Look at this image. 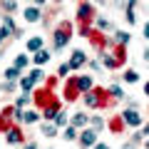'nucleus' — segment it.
Segmentation results:
<instances>
[{"label":"nucleus","mask_w":149,"mask_h":149,"mask_svg":"<svg viewBox=\"0 0 149 149\" xmlns=\"http://www.w3.org/2000/svg\"><path fill=\"white\" fill-rule=\"evenodd\" d=\"M144 95L149 97V82H147V85H144Z\"/></svg>","instance_id":"38"},{"label":"nucleus","mask_w":149,"mask_h":149,"mask_svg":"<svg viewBox=\"0 0 149 149\" xmlns=\"http://www.w3.org/2000/svg\"><path fill=\"white\" fill-rule=\"evenodd\" d=\"M3 8H5L8 13H13L15 10V0H3Z\"/></svg>","instance_id":"32"},{"label":"nucleus","mask_w":149,"mask_h":149,"mask_svg":"<svg viewBox=\"0 0 149 149\" xmlns=\"http://www.w3.org/2000/svg\"><path fill=\"white\" fill-rule=\"evenodd\" d=\"M144 62L149 65V50H147V52H144Z\"/></svg>","instance_id":"39"},{"label":"nucleus","mask_w":149,"mask_h":149,"mask_svg":"<svg viewBox=\"0 0 149 149\" xmlns=\"http://www.w3.org/2000/svg\"><path fill=\"white\" fill-rule=\"evenodd\" d=\"M27 62H30V60H27V55H17V57H15V67H17V70L27 67Z\"/></svg>","instance_id":"18"},{"label":"nucleus","mask_w":149,"mask_h":149,"mask_svg":"<svg viewBox=\"0 0 149 149\" xmlns=\"http://www.w3.org/2000/svg\"><path fill=\"white\" fill-rule=\"evenodd\" d=\"M8 35H10V30H8V27L5 25H3V27H0V42H3V40H5V37Z\"/></svg>","instance_id":"33"},{"label":"nucleus","mask_w":149,"mask_h":149,"mask_svg":"<svg viewBox=\"0 0 149 149\" xmlns=\"http://www.w3.org/2000/svg\"><path fill=\"white\" fill-rule=\"evenodd\" d=\"M5 139H8V144H20V142H25V137H22V132L17 127H10L5 132Z\"/></svg>","instance_id":"4"},{"label":"nucleus","mask_w":149,"mask_h":149,"mask_svg":"<svg viewBox=\"0 0 149 149\" xmlns=\"http://www.w3.org/2000/svg\"><path fill=\"white\" fill-rule=\"evenodd\" d=\"M3 25H5L10 32H17V30H15V22H13V17H10V15H5V17H3Z\"/></svg>","instance_id":"23"},{"label":"nucleus","mask_w":149,"mask_h":149,"mask_svg":"<svg viewBox=\"0 0 149 149\" xmlns=\"http://www.w3.org/2000/svg\"><path fill=\"white\" fill-rule=\"evenodd\" d=\"M85 52H82V50H74V52H72V60H70V67H82V65H85Z\"/></svg>","instance_id":"8"},{"label":"nucleus","mask_w":149,"mask_h":149,"mask_svg":"<svg viewBox=\"0 0 149 149\" xmlns=\"http://www.w3.org/2000/svg\"><path fill=\"white\" fill-rule=\"evenodd\" d=\"M70 37H72V27L65 22V25H60L57 30H55V37H52V42H55V50H62L65 45L70 42Z\"/></svg>","instance_id":"1"},{"label":"nucleus","mask_w":149,"mask_h":149,"mask_svg":"<svg viewBox=\"0 0 149 149\" xmlns=\"http://www.w3.org/2000/svg\"><path fill=\"white\" fill-rule=\"evenodd\" d=\"M122 119H124V124H129V127H139V124H142V117H139L137 109H127L122 114Z\"/></svg>","instance_id":"3"},{"label":"nucleus","mask_w":149,"mask_h":149,"mask_svg":"<svg viewBox=\"0 0 149 149\" xmlns=\"http://www.w3.org/2000/svg\"><path fill=\"white\" fill-rule=\"evenodd\" d=\"M22 15H25L27 22H37V20H40V10H37V8H25Z\"/></svg>","instance_id":"11"},{"label":"nucleus","mask_w":149,"mask_h":149,"mask_svg":"<svg viewBox=\"0 0 149 149\" xmlns=\"http://www.w3.org/2000/svg\"><path fill=\"white\" fill-rule=\"evenodd\" d=\"M95 25H97V30H109V22L102 20V17H100V20H95Z\"/></svg>","instance_id":"27"},{"label":"nucleus","mask_w":149,"mask_h":149,"mask_svg":"<svg viewBox=\"0 0 149 149\" xmlns=\"http://www.w3.org/2000/svg\"><path fill=\"white\" fill-rule=\"evenodd\" d=\"M124 80H127V82H137V80H139V74L134 72V70H127V72H124Z\"/></svg>","instance_id":"25"},{"label":"nucleus","mask_w":149,"mask_h":149,"mask_svg":"<svg viewBox=\"0 0 149 149\" xmlns=\"http://www.w3.org/2000/svg\"><path fill=\"white\" fill-rule=\"evenodd\" d=\"M55 132H57L55 124H42V134H45V137H55Z\"/></svg>","instance_id":"20"},{"label":"nucleus","mask_w":149,"mask_h":149,"mask_svg":"<svg viewBox=\"0 0 149 149\" xmlns=\"http://www.w3.org/2000/svg\"><path fill=\"white\" fill-rule=\"evenodd\" d=\"M37 119H40L37 112H25V114H22V122L25 124H32V122H37Z\"/></svg>","instance_id":"17"},{"label":"nucleus","mask_w":149,"mask_h":149,"mask_svg":"<svg viewBox=\"0 0 149 149\" xmlns=\"http://www.w3.org/2000/svg\"><path fill=\"white\" fill-rule=\"evenodd\" d=\"M117 3H122V0H117Z\"/></svg>","instance_id":"42"},{"label":"nucleus","mask_w":149,"mask_h":149,"mask_svg":"<svg viewBox=\"0 0 149 149\" xmlns=\"http://www.w3.org/2000/svg\"><path fill=\"white\" fill-rule=\"evenodd\" d=\"M27 77H30L32 82H37V80H40V77H42V72H40V67H37V70H32V72L27 74Z\"/></svg>","instance_id":"31"},{"label":"nucleus","mask_w":149,"mask_h":149,"mask_svg":"<svg viewBox=\"0 0 149 149\" xmlns=\"http://www.w3.org/2000/svg\"><path fill=\"white\" fill-rule=\"evenodd\" d=\"M57 114H60V104H57V102L45 104V109H42V117H45V119H55Z\"/></svg>","instance_id":"7"},{"label":"nucleus","mask_w":149,"mask_h":149,"mask_svg":"<svg viewBox=\"0 0 149 149\" xmlns=\"http://www.w3.org/2000/svg\"><path fill=\"white\" fill-rule=\"evenodd\" d=\"M77 17H80L82 22H85V20H90V17H92V5H90V3H82V5L77 8Z\"/></svg>","instance_id":"10"},{"label":"nucleus","mask_w":149,"mask_h":149,"mask_svg":"<svg viewBox=\"0 0 149 149\" xmlns=\"http://www.w3.org/2000/svg\"><path fill=\"white\" fill-rule=\"evenodd\" d=\"M17 77H20V70H17V67H8L5 70V80L8 82H15Z\"/></svg>","instance_id":"15"},{"label":"nucleus","mask_w":149,"mask_h":149,"mask_svg":"<svg viewBox=\"0 0 149 149\" xmlns=\"http://www.w3.org/2000/svg\"><path fill=\"white\" fill-rule=\"evenodd\" d=\"M27 50L30 52H40L42 50V37H30L27 40Z\"/></svg>","instance_id":"12"},{"label":"nucleus","mask_w":149,"mask_h":149,"mask_svg":"<svg viewBox=\"0 0 149 149\" xmlns=\"http://www.w3.org/2000/svg\"><path fill=\"white\" fill-rule=\"evenodd\" d=\"M32 85H35V82H32L30 77H22V80H20V87H22L25 92H30V90H32Z\"/></svg>","instance_id":"24"},{"label":"nucleus","mask_w":149,"mask_h":149,"mask_svg":"<svg viewBox=\"0 0 149 149\" xmlns=\"http://www.w3.org/2000/svg\"><path fill=\"white\" fill-rule=\"evenodd\" d=\"M42 3H45V0H35V5H42Z\"/></svg>","instance_id":"41"},{"label":"nucleus","mask_w":149,"mask_h":149,"mask_svg":"<svg viewBox=\"0 0 149 149\" xmlns=\"http://www.w3.org/2000/svg\"><path fill=\"white\" fill-rule=\"evenodd\" d=\"M27 102H30V97H27V95H22V97H17V104H15V107H17V109H22V107H25Z\"/></svg>","instance_id":"28"},{"label":"nucleus","mask_w":149,"mask_h":149,"mask_svg":"<svg viewBox=\"0 0 149 149\" xmlns=\"http://www.w3.org/2000/svg\"><path fill=\"white\" fill-rule=\"evenodd\" d=\"M87 122H90V119H87V114H82V112L72 117V127H85Z\"/></svg>","instance_id":"14"},{"label":"nucleus","mask_w":149,"mask_h":149,"mask_svg":"<svg viewBox=\"0 0 149 149\" xmlns=\"http://www.w3.org/2000/svg\"><path fill=\"white\" fill-rule=\"evenodd\" d=\"M134 3H137V0H129V3H127V22H129V25L137 20V17H134Z\"/></svg>","instance_id":"16"},{"label":"nucleus","mask_w":149,"mask_h":149,"mask_svg":"<svg viewBox=\"0 0 149 149\" xmlns=\"http://www.w3.org/2000/svg\"><path fill=\"white\" fill-rule=\"evenodd\" d=\"M95 149H109L107 144H95Z\"/></svg>","instance_id":"36"},{"label":"nucleus","mask_w":149,"mask_h":149,"mask_svg":"<svg viewBox=\"0 0 149 149\" xmlns=\"http://www.w3.org/2000/svg\"><path fill=\"white\" fill-rule=\"evenodd\" d=\"M144 37H149V22L144 25Z\"/></svg>","instance_id":"35"},{"label":"nucleus","mask_w":149,"mask_h":149,"mask_svg":"<svg viewBox=\"0 0 149 149\" xmlns=\"http://www.w3.org/2000/svg\"><path fill=\"white\" fill-rule=\"evenodd\" d=\"M25 149H37V144H35V142H30V144H25Z\"/></svg>","instance_id":"34"},{"label":"nucleus","mask_w":149,"mask_h":149,"mask_svg":"<svg viewBox=\"0 0 149 149\" xmlns=\"http://www.w3.org/2000/svg\"><path fill=\"white\" fill-rule=\"evenodd\" d=\"M85 104L87 107H104L107 104L104 90H90V92H85Z\"/></svg>","instance_id":"2"},{"label":"nucleus","mask_w":149,"mask_h":149,"mask_svg":"<svg viewBox=\"0 0 149 149\" xmlns=\"http://www.w3.org/2000/svg\"><path fill=\"white\" fill-rule=\"evenodd\" d=\"M142 134H144V137H147V134H149V124H147V127H144V132H142Z\"/></svg>","instance_id":"40"},{"label":"nucleus","mask_w":149,"mask_h":149,"mask_svg":"<svg viewBox=\"0 0 149 149\" xmlns=\"http://www.w3.org/2000/svg\"><path fill=\"white\" fill-rule=\"evenodd\" d=\"M70 70H72V67H70V62H62V65H60V70H57V74H60V77H65V74H70Z\"/></svg>","instance_id":"26"},{"label":"nucleus","mask_w":149,"mask_h":149,"mask_svg":"<svg viewBox=\"0 0 149 149\" xmlns=\"http://www.w3.org/2000/svg\"><path fill=\"white\" fill-rule=\"evenodd\" d=\"M74 137H77V129H74V127H67V129H65V139H74Z\"/></svg>","instance_id":"30"},{"label":"nucleus","mask_w":149,"mask_h":149,"mask_svg":"<svg viewBox=\"0 0 149 149\" xmlns=\"http://www.w3.org/2000/svg\"><path fill=\"white\" fill-rule=\"evenodd\" d=\"M92 127H95V132H97V129H102V127H104V119H102V117H95V119H92Z\"/></svg>","instance_id":"29"},{"label":"nucleus","mask_w":149,"mask_h":149,"mask_svg":"<svg viewBox=\"0 0 149 149\" xmlns=\"http://www.w3.org/2000/svg\"><path fill=\"white\" fill-rule=\"evenodd\" d=\"M114 42H117V45H127V42H129V32H117Z\"/></svg>","instance_id":"19"},{"label":"nucleus","mask_w":149,"mask_h":149,"mask_svg":"<svg viewBox=\"0 0 149 149\" xmlns=\"http://www.w3.org/2000/svg\"><path fill=\"white\" fill-rule=\"evenodd\" d=\"M124 149H134V142H129V144H124Z\"/></svg>","instance_id":"37"},{"label":"nucleus","mask_w":149,"mask_h":149,"mask_svg":"<svg viewBox=\"0 0 149 149\" xmlns=\"http://www.w3.org/2000/svg\"><path fill=\"white\" fill-rule=\"evenodd\" d=\"M102 65H104V67H109V70H114L119 65V57H114V52H102Z\"/></svg>","instance_id":"9"},{"label":"nucleus","mask_w":149,"mask_h":149,"mask_svg":"<svg viewBox=\"0 0 149 149\" xmlns=\"http://www.w3.org/2000/svg\"><path fill=\"white\" fill-rule=\"evenodd\" d=\"M109 95L114 97V100H119V97H124V92H122V87H117V85H112V87H109Z\"/></svg>","instance_id":"22"},{"label":"nucleus","mask_w":149,"mask_h":149,"mask_svg":"<svg viewBox=\"0 0 149 149\" xmlns=\"http://www.w3.org/2000/svg\"><path fill=\"white\" fill-rule=\"evenodd\" d=\"M95 142H97V132L95 129H85V132L80 134V144L82 147H92Z\"/></svg>","instance_id":"5"},{"label":"nucleus","mask_w":149,"mask_h":149,"mask_svg":"<svg viewBox=\"0 0 149 149\" xmlns=\"http://www.w3.org/2000/svg\"><path fill=\"white\" fill-rule=\"evenodd\" d=\"M50 62V52L47 50H40V52H35V65L40 67V65H47Z\"/></svg>","instance_id":"13"},{"label":"nucleus","mask_w":149,"mask_h":149,"mask_svg":"<svg viewBox=\"0 0 149 149\" xmlns=\"http://www.w3.org/2000/svg\"><path fill=\"white\" fill-rule=\"evenodd\" d=\"M74 85H77V90H80V95H85V92L92 90V77H87V74H82V77H77L74 80Z\"/></svg>","instance_id":"6"},{"label":"nucleus","mask_w":149,"mask_h":149,"mask_svg":"<svg viewBox=\"0 0 149 149\" xmlns=\"http://www.w3.org/2000/svg\"><path fill=\"white\" fill-rule=\"evenodd\" d=\"M65 124H67V114H65V112H60L57 117H55V127H65Z\"/></svg>","instance_id":"21"}]
</instances>
